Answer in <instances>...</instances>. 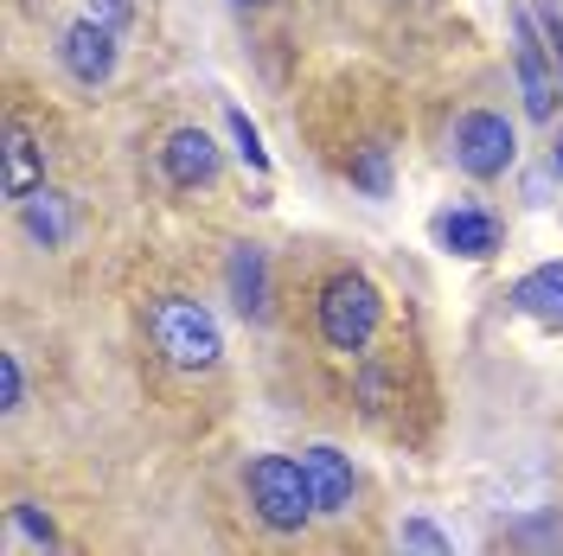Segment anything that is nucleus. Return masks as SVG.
Returning a JSON list of instances; mask_svg holds the SVG:
<instances>
[{
    "label": "nucleus",
    "instance_id": "nucleus-1",
    "mask_svg": "<svg viewBox=\"0 0 563 556\" xmlns=\"http://www.w3.org/2000/svg\"><path fill=\"white\" fill-rule=\"evenodd\" d=\"M147 333H154L161 358L179 365V371H211V365H218V352H224L218 320H211L199 301H186V294H161V301L147 308Z\"/></svg>",
    "mask_w": 563,
    "mask_h": 556
},
{
    "label": "nucleus",
    "instance_id": "nucleus-2",
    "mask_svg": "<svg viewBox=\"0 0 563 556\" xmlns=\"http://www.w3.org/2000/svg\"><path fill=\"white\" fill-rule=\"evenodd\" d=\"M244 487H250L256 519L269 524V531H301V524L314 519V487H308L301 460H288V454H256Z\"/></svg>",
    "mask_w": 563,
    "mask_h": 556
},
{
    "label": "nucleus",
    "instance_id": "nucleus-3",
    "mask_svg": "<svg viewBox=\"0 0 563 556\" xmlns=\"http://www.w3.org/2000/svg\"><path fill=\"white\" fill-rule=\"evenodd\" d=\"M378 320H385V301H378V288L358 269H346V276H333L320 288V340L333 352H365L372 333H378Z\"/></svg>",
    "mask_w": 563,
    "mask_h": 556
},
{
    "label": "nucleus",
    "instance_id": "nucleus-4",
    "mask_svg": "<svg viewBox=\"0 0 563 556\" xmlns=\"http://www.w3.org/2000/svg\"><path fill=\"white\" fill-rule=\"evenodd\" d=\"M449 147H455L461 174L499 179L506 167H512V154H519V135H512L506 115H493V109H467V115L455 122V135H449Z\"/></svg>",
    "mask_w": 563,
    "mask_h": 556
},
{
    "label": "nucleus",
    "instance_id": "nucleus-5",
    "mask_svg": "<svg viewBox=\"0 0 563 556\" xmlns=\"http://www.w3.org/2000/svg\"><path fill=\"white\" fill-rule=\"evenodd\" d=\"M512 65H519V90H526V109L544 122L558 109V77H551V58H544V38L531 26V13H512Z\"/></svg>",
    "mask_w": 563,
    "mask_h": 556
},
{
    "label": "nucleus",
    "instance_id": "nucleus-6",
    "mask_svg": "<svg viewBox=\"0 0 563 556\" xmlns=\"http://www.w3.org/2000/svg\"><path fill=\"white\" fill-rule=\"evenodd\" d=\"M435 237H442V249H455L467 263H487L493 249H499V218L481 205H455V211H442Z\"/></svg>",
    "mask_w": 563,
    "mask_h": 556
},
{
    "label": "nucleus",
    "instance_id": "nucleus-7",
    "mask_svg": "<svg viewBox=\"0 0 563 556\" xmlns=\"http://www.w3.org/2000/svg\"><path fill=\"white\" fill-rule=\"evenodd\" d=\"M301 474H308V487H314V512H352V467L340 448H327V442H314V448L301 454Z\"/></svg>",
    "mask_w": 563,
    "mask_h": 556
},
{
    "label": "nucleus",
    "instance_id": "nucleus-8",
    "mask_svg": "<svg viewBox=\"0 0 563 556\" xmlns=\"http://www.w3.org/2000/svg\"><path fill=\"white\" fill-rule=\"evenodd\" d=\"M65 70L77 77V84H109V70H115V33H103V26H90V20H77L65 33Z\"/></svg>",
    "mask_w": 563,
    "mask_h": 556
},
{
    "label": "nucleus",
    "instance_id": "nucleus-9",
    "mask_svg": "<svg viewBox=\"0 0 563 556\" xmlns=\"http://www.w3.org/2000/svg\"><path fill=\"white\" fill-rule=\"evenodd\" d=\"M0 556H65V544H58V531H52V519L38 505L13 499L7 524H0Z\"/></svg>",
    "mask_w": 563,
    "mask_h": 556
},
{
    "label": "nucleus",
    "instance_id": "nucleus-10",
    "mask_svg": "<svg viewBox=\"0 0 563 556\" xmlns=\"http://www.w3.org/2000/svg\"><path fill=\"white\" fill-rule=\"evenodd\" d=\"M161 160H167V179L174 186H206L218 174V141L206 129H174L167 147H161Z\"/></svg>",
    "mask_w": 563,
    "mask_h": 556
},
{
    "label": "nucleus",
    "instance_id": "nucleus-11",
    "mask_svg": "<svg viewBox=\"0 0 563 556\" xmlns=\"http://www.w3.org/2000/svg\"><path fill=\"white\" fill-rule=\"evenodd\" d=\"M512 308L526 320H544V326H563V263H538L512 281Z\"/></svg>",
    "mask_w": 563,
    "mask_h": 556
},
{
    "label": "nucleus",
    "instance_id": "nucleus-12",
    "mask_svg": "<svg viewBox=\"0 0 563 556\" xmlns=\"http://www.w3.org/2000/svg\"><path fill=\"white\" fill-rule=\"evenodd\" d=\"M0 192L20 199V205H26L33 192H45V147H38L20 122L7 129V179H0Z\"/></svg>",
    "mask_w": 563,
    "mask_h": 556
},
{
    "label": "nucleus",
    "instance_id": "nucleus-13",
    "mask_svg": "<svg viewBox=\"0 0 563 556\" xmlns=\"http://www.w3.org/2000/svg\"><path fill=\"white\" fill-rule=\"evenodd\" d=\"M231 301H238V313L244 320H263L269 313V263H263V249L256 244H238L231 249Z\"/></svg>",
    "mask_w": 563,
    "mask_h": 556
},
{
    "label": "nucleus",
    "instance_id": "nucleus-14",
    "mask_svg": "<svg viewBox=\"0 0 563 556\" xmlns=\"http://www.w3.org/2000/svg\"><path fill=\"white\" fill-rule=\"evenodd\" d=\"M26 231H33L45 249L65 244V237H70V205H65V192H52V186H45V192H33V199H26Z\"/></svg>",
    "mask_w": 563,
    "mask_h": 556
},
{
    "label": "nucleus",
    "instance_id": "nucleus-15",
    "mask_svg": "<svg viewBox=\"0 0 563 556\" xmlns=\"http://www.w3.org/2000/svg\"><path fill=\"white\" fill-rule=\"evenodd\" d=\"M224 122H231V141H238V160H244L250 174H269V147L256 135V122H250L244 109H224Z\"/></svg>",
    "mask_w": 563,
    "mask_h": 556
},
{
    "label": "nucleus",
    "instance_id": "nucleus-16",
    "mask_svg": "<svg viewBox=\"0 0 563 556\" xmlns=\"http://www.w3.org/2000/svg\"><path fill=\"white\" fill-rule=\"evenodd\" d=\"M352 179H358L372 199H385V192H390V147H385V141H372V147L352 160Z\"/></svg>",
    "mask_w": 563,
    "mask_h": 556
},
{
    "label": "nucleus",
    "instance_id": "nucleus-17",
    "mask_svg": "<svg viewBox=\"0 0 563 556\" xmlns=\"http://www.w3.org/2000/svg\"><path fill=\"white\" fill-rule=\"evenodd\" d=\"M404 551H417V556H449V537H442L429 519H404Z\"/></svg>",
    "mask_w": 563,
    "mask_h": 556
},
{
    "label": "nucleus",
    "instance_id": "nucleus-18",
    "mask_svg": "<svg viewBox=\"0 0 563 556\" xmlns=\"http://www.w3.org/2000/svg\"><path fill=\"white\" fill-rule=\"evenodd\" d=\"M20 403H26V378H20V358H13V352H0V410L13 416Z\"/></svg>",
    "mask_w": 563,
    "mask_h": 556
},
{
    "label": "nucleus",
    "instance_id": "nucleus-19",
    "mask_svg": "<svg viewBox=\"0 0 563 556\" xmlns=\"http://www.w3.org/2000/svg\"><path fill=\"white\" fill-rule=\"evenodd\" d=\"M84 20H90V26H103V33H115V26L129 20V0H90V7H84Z\"/></svg>",
    "mask_w": 563,
    "mask_h": 556
},
{
    "label": "nucleus",
    "instance_id": "nucleus-20",
    "mask_svg": "<svg viewBox=\"0 0 563 556\" xmlns=\"http://www.w3.org/2000/svg\"><path fill=\"white\" fill-rule=\"evenodd\" d=\"M544 33H551V45H558V70H563V13L544 7Z\"/></svg>",
    "mask_w": 563,
    "mask_h": 556
},
{
    "label": "nucleus",
    "instance_id": "nucleus-21",
    "mask_svg": "<svg viewBox=\"0 0 563 556\" xmlns=\"http://www.w3.org/2000/svg\"><path fill=\"white\" fill-rule=\"evenodd\" d=\"M558 167H563V135H558Z\"/></svg>",
    "mask_w": 563,
    "mask_h": 556
}]
</instances>
